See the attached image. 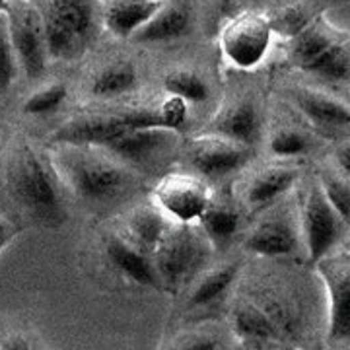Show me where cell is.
Returning a JSON list of instances; mask_svg holds the SVG:
<instances>
[{"label":"cell","mask_w":350,"mask_h":350,"mask_svg":"<svg viewBox=\"0 0 350 350\" xmlns=\"http://www.w3.org/2000/svg\"><path fill=\"white\" fill-rule=\"evenodd\" d=\"M234 329L239 340L245 347H253V349L269 347L271 342L282 338V333L278 331V327L273 323L267 312L255 306L239 308L234 315Z\"/></svg>","instance_id":"2e32d148"},{"label":"cell","mask_w":350,"mask_h":350,"mask_svg":"<svg viewBox=\"0 0 350 350\" xmlns=\"http://www.w3.org/2000/svg\"><path fill=\"white\" fill-rule=\"evenodd\" d=\"M199 222L206 239L216 247H222L234 238L239 226V216L228 206H214L211 202L208 208L200 214Z\"/></svg>","instance_id":"7402d4cb"},{"label":"cell","mask_w":350,"mask_h":350,"mask_svg":"<svg viewBox=\"0 0 350 350\" xmlns=\"http://www.w3.org/2000/svg\"><path fill=\"white\" fill-rule=\"evenodd\" d=\"M163 0H133V2H115L105 14L107 27L117 38H133L154 14L162 8Z\"/></svg>","instance_id":"9a60e30c"},{"label":"cell","mask_w":350,"mask_h":350,"mask_svg":"<svg viewBox=\"0 0 350 350\" xmlns=\"http://www.w3.org/2000/svg\"><path fill=\"white\" fill-rule=\"evenodd\" d=\"M296 234L286 220H262L245 239L251 253L265 257L288 255L296 250Z\"/></svg>","instance_id":"5bb4252c"},{"label":"cell","mask_w":350,"mask_h":350,"mask_svg":"<svg viewBox=\"0 0 350 350\" xmlns=\"http://www.w3.org/2000/svg\"><path fill=\"white\" fill-rule=\"evenodd\" d=\"M45 36H47V51L55 59L72 61L82 55L86 47V38L78 36L75 29L64 25L53 14L45 18Z\"/></svg>","instance_id":"44dd1931"},{"label":"cell","mask_w":350,"mask_h":350,"mask_svg":"<svg viewBox=\"0 0 350 350\" xmlns=\"http://www.w3.org/2000/svg\"><path fill=\"white\" fill-rule=\"evenodd\" d=\"M296 177L298 174L290 167H271L262 172L259 177H255V181L251 183L247 191V200L253 206L271 204L294 185Z\"/></svg>","instance_id":"ffe728a7"},{"label":"cell","mask_w":350,"mask_h":350,"mask_svg":"<svg viewBox=\"0 0 350 350\" xmlns=\"http://www.w3.org/2000/svg\"><path fill=\"white\" fill-rule=\"evenodd\" d=\"M271 150L276 156H298L308 150V138L294 131H284L271 140Z\"/></svg>","instance_id":"d6a6232c"},{"label":"cell","mask_w":350,"mask_h":350,"mask_svg":"<svg viewBox=\"0 0 350 350\" xmlns=\"http://www.w3.org/2000/svg\"><path fill=\"white\" fill-rule=\"evenodd\" d=\"M163 88L177 98L185 101H204L208 98V86L206 82L195 72L179 70L165 76Z\"/></svg>","instance_id":"83f0119b"},{"label":"cell","mask_w":350,"mask_h":350,"mask_svg":"<svg viewBox=\"0 0 350 350\" xmlns=\"http://www.w3.org/2000/svg\"><path fill=\"white\" fill-rule=\"evenodd\" d=\"M340 234L342 220L329 204L321 185H315L304 204V236L310 261L317 262L329 255L338 243Z\"/></svg>","instance_id":"52a82bcc"},{"label":"cell","mask_w":350,"mask_h":350,"mask_svg":"<svg viewBox=\"0 0 350 350\" xmlns=\"http://www.w3.org/2000/svg\"><path fill=\"white\" fill-rule=\"evenodd\" d=\"M271 24L259 14H241L222 33L226 57L241 68H253L267 53Z\"/></svg>","instance_id":"ba28073f"},{"label":"cell","mask_w":350,"mask_h":350,"mask_svg":"<svg viewBox=\"0 0 350 350\" xmlns=\"http://www.w3.org/2000/svg\"><path fill=\"white\" fill-rule=\"evenodd\" d=\"M185 349L189 350H216V349H222V345H220V340H216L213 337H195V338H189L187 345H185Z\"/></svg>","instance_id":"e575fe53"},{"label":"cell","mask_w":350,"mask_h":350,"mask_svg":"<svg viewBox=\"0 0 350 350\" xmlns=\"http://www.w3.org/2000/svg\"><path fill=\"white\" fill-rule=\"evenodd\" d=\"M14 236H16V228H14L6 218L0 216V253H2V250L12 241Z\"/></svg>","instance_id":"d590c367"},{"label":"cell","mask_w":350,"mask_h":350,"mask_svg":"<svg viewBox=\"0 0 350 350\" xmlns=\"http://www.w3.org/2000/svg\"><path fill=\"white\" fill-rule=\"evenodd\" d=\"M317 271L329 294V338L347 342L350 338V262L349 253L325 255Z\"/></svg>","instance_id":"8992f818"},{"label":"cell","mask_w":350,"mask_h":350,"mask_svg":"<svg viewBox=\"0 0 350 350\" xmlns=\"http://www.w3.org/2000/svg\"><path fill=\"white\" fill-rule=\"evenodd\" d=\"M8 8V0H0V12H6Z\"/></svg>","instance_id":"74e56055"},{"label":"cell","mask_w":350,"mask_h":350,"mask_svg":"<svg viewBox=\"0 0 350 350\" xmlns=\"http://www.w3.org/2000/svg\"><path fill=\"white\" fill-rule=\"evenodd\" d=\"M16 76V51L6 12H0V94L6 92Z\"/></svg>","instance_id":"f1b7e54d"},{"label":"cell","mask_w":350,"mask_h":350,"mask_svg":"<svg viewBox=\"0 0 350 350\" xmlns=\"http://www.w3.org/2000/svg\"><path fill=\"white\" fill-rule=\"evenodd\" d=\"M321 189H323V195L329 200V204L333 206V211L338 214V218L347 224L350 216V189L347 181L342 179H337V177H331L327 175L323 177V183H321Z\"/></svg>","instance_id":"4dcf8cb0"},{"label":"cell","mask_w":350,"mask_h":350,"mask_svg":"<svg viewBox=\"0 0 350 350\" xmlns=\"http://www.w3.org/2000/svg\"><path fill=\"white\" fill-rule=\"evenodd\" d=\"M216 135L250 146L259 137V113L251 103H238L216 123Z\"/></svg>","instance_id":"ac0fdd59"},{"label":"cell","mask_w":350,"mask_h":350,"mask_svg":"<svg viewBox=\"0 0 350 350\" xmlns=\"http://www.w3.org/2000/svg\"><path fill=\"white\" fill-rule=\"evenodd\" d=\"M191 29V16L181 6H167L163 4L158 12L152 16L146 24L133 36L137 43H160L187 36Z\"/></svg>","instance_id":"4fadbf2b"},{"label":"cell","mask_w":350,"mask_h":350,"mask_svg":"<svg viewBox=\"0 0 350 350\" xmlns=\"http://www.w3.org/2000/svg\"><path fill=\"white\" fill-rule=\"evenodd\" d=\"M135 82H137V72L131 64H115L96 76L92 92L98 98H115L133 90Z\"/></svg>","instance_id":"d4e9b609"},{"label":"cell","mask_w":350,"mask_h":350,"mask_svg":"<svg viewBox=\"0 0 350 350\" xmlns=\"http://www.w3.org/2000/svg\"><path fill=\"white\" fill-rule=\"evenodd\" d=\"M236 275H238L236 265L213 271L211 275H206L200 280L199 286L195 288V292L191 294L189 304L195 308H202V306H208V304L216 301L228 288L232 286V282L236 280Z\"/></svg>","instance_id":"484cf974"},{"label":"cell","mask_w":350,"mask_h":350,"mask_svg":"<svg viewBox=\"0 0 350 350\" xmlns=\"http://www.w3.org/2000/svg\"><path fill=\"white\" fill-rule=\"evenodd\" d=\"M170 220H165V214L160 208H142L131 216L129 220V239L135 247L152 255L156 243L163 236Z\"/></svg>","instance_id":"d6986e66"},{"label":"cell","mask_w":350,"mask_h":350,"mask_svg":"<svg viewBox=\"0 0 350 350\" xmlns=\"http://www.w3.org/2000/svg\"><path fill=\"white\" fill-rule=\"evenodd\" d=\"M66 98V88L63 84H53V86L39 90L36 96H31L24 103V113L27 115H45L55 111Z\"/></svg>","instance_id":"f546056e"},{"label":"cell","mask_w":350,"mask_h":350,"mask_svg":"<svg viewBox=\"0 0 350 350\" xmlns=\"http://www.w3.org/2000/svg\"><path fill=\"white\" fill-rule=\"evenodd\" d=\"M158 117L165 131H179L187 121V101L172 96L170 100L163 101L162 107L158 109Z\"/></svg>","instance_id":"1f68e13d"},{"label":"cell","mask_w":350,"mask_h":350,"mask_svg":"<svg viewBox=\"0 0 350 350\" xmlns=\"http://www.w3.org/2000/svg\"><path fill=\"white\" fill-rule=\"evenodd\" d=\"M107 257L113 262L115 269H119L123 275H126L131 280L144 286H156L158 284V273L154 269V262L148 253L135 247L131 241L123 238L111 236L107 239Z\"/></svg>","instance_id":"7c38bea8"},{"label":"cell","mask_w":350,"mask_h":350,"mask_svg":"<svg viewBox=\"0 0 350 350\" xmlns=\"http://www.w3.org/2000/svg\"><path fill=\"white\" fill-rule=\"evenodd\" d=\"M335 41L325 36L321 29L317 27H304L298 36H294V43H292V55L294 61L300 64L301 68H306L308 64L313 63L327 47H331Z\"/></svg>","instance_id":"4316f807"},{"label":"cell","mask_w":350,"mask_h":350,"mask_svg":"<svg viewBox=\"0 0 350 350\" xmlns=\"http://www.w3.org/2000/svg\"><path fill=\"white\" fill-rule=\"evenodd\" d=\"M172 131L165 129H125L101 150H107L126 162H144L165 146Z\"/></svg>","instance_id":"8fae6325"},{"label":"cell","mask_w":350,"mask_h":350,"mask_svg":"<svg viewBox=\"0 0 350 350\" xmlns=\"http://www.w3.org/2000/svg\"><path fill=\"white\" fill-rule=\"evenodd\" d=\"M250 146L222 135L195 138L191 144V162L200 174L208 177H222L238 172L250 160Z\"/></svg>","instance_id":"9c48e42d"},{"label":"cell","mask_w":350,"mask_h":350,"mask_svg":"<svg viewBox=\"0 0 350 350\" xmlns=\"http://www.w3.org/2000/svg\"><path fill=\"white\" fill-rule=\"evenodd\" d=\"M337 156H338V163H340V167H342L345 172H349V170H350V148H349V144H345L342 148H338Z\"/></svg>","instance_id":"8d00e7d4"},{"label":"cell","mask_w":350,"mask_h":350,"mask_svg":"<svg viewBox=\"0 0 350 350\" xmlns=\"http://www.w3.org/2000/svg\"><path fill=\"white\" fill-rule=\"evenodd\" d=\"M296 103L301 113L312 119L313 123L323 126L349 125L350 111L349 105L340 101L321 96L317 92H296Z\"/></svg>","instance_id":"e0dca14e"},{"label":"cell","mask_w":350,"mask_h":350,"mask_svg":"<svg viewBox=\"0 0 350 350\" xmlns=\"http://www.w3.org/2000/svg\"><path fill=\"white\" fill-rule=\"evenodd\" d=\"M125 129H129L125 117H84L61 126L53 135V140L63 146L103 148Z\"/></svg>","instance_id":"30bf717a"},{"label":"cell","mask_w":350,"mask_h":350,"mask_svg":"<svg viewBox=\"0 0 350 350\" xmlns=\"http://www.w3.org/2000/svg\"><path fill=\"white\" fill-rule=\"evenodd\" d=\"M304 70L321 76L331 82H345L349 80L350 75V57L347 45L342 43H333L327 47L313 63H310Z\"/></svg>","instance_id":"603a6c76"},{"label":"cell","mask_w":350,"mask_h":350,"mask_svg":"<svg viewBox=\"0 0 350 350\" xmlns=\"http://www.w3.org/2000/svg\"><path fill=\"white\" fill-rule=\"evenodd\" d=\"M154 200L165 216L183 224L199 222L200 214L213 202L206 183L185 174L165 175L154 189Z\"/></svg>","instance_id":"5b68a950"},{"label":"cell","mask_w":350,"mask_h":350,"mask_svg":"<svg viewBox=\"0 0 350 350\" xmlns=\"http://www.w3.org/2000/svg\"><path fill=\"white\" fill-rule=\"evenodd\" d=\"M59 172L76 197L90 202L119 199L131 187V175L121 163L94 154L90 146H66L59 154Z\"/></svg>","instance_id":"7a4b0ae2"},{"label":"cell","mask_w":350,"mask_h":350,"mask_svg":"<svg viewBox=\"0 0 350 350\" xmlns=\"http://www.w3.org/2000/svg\"><path fill=\"white\" fill-rule=\"evenodd\" d=\"M6 16L14 51L24 66L25 75L29 78H38L45 72L49 55L45 18L29 0H8Z\"/></svg>","instance_id":"277c9868"},{"label":"cell","mask_w":350,"mask_h":350,"mask_svg":"<svg viewBox=\"0 0 350 350\" xmlns=\"http://www.w3.org/2000/svg\"><path fill=\"white\" fill-rule=\"evenodd\" d=\"M10 191L16 202L41 224H61L64 220L59 172L27 146L14 158Z\"/></svg>","instance_id":"6da1fadb"},{"label":"cell","mask_w":350,"mask_h":350,"mask_svg":"<svg viewBox=\"0 0 350 350\" xmlns=\"http://www.w3.org/2000/svg\"><path fill=\"white\" fill-rule=\"evenodd\" d=\"M271 24V29H278L286 36H298L304 27H308V16L301 12V10H286L282 16H278L275 22H269Z\"/></svg>","instance_id":"836d02e7"},{"label":"cell","mask_w":350,"mask_h":350,"mask_svg":"<svg viewBox=\"0 0 350 350\" xmlns=\"http://www.w3.org/2000/svg\"><path fill=\"white\" fill-rule=\"evenodd\" d=\"M206 243L193 224L172 220L150 255L158 278L167 286L183 284L206 259Z\"/></svg>","instance_id":"3957f363"},{"label":"cell","mask_w":350,"mask_h":350,"mask_svg":"<svg viewBox=\"0 0 350 350\" xmlns=\"http://www.w3.org/2000/svg\"><path fill=\"white\" fill-rule=\"evenodd\" d=\"M49 14L75 29L78 36L88 39L94 24V10L90 0H51Z\"/></svg>","instance_id":"cb8c5ba5"}]
</instances>
